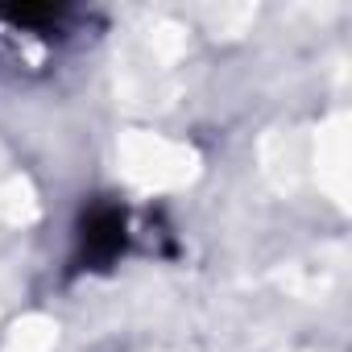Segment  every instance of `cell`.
<instances>
[{
	"instance_id": "1",
	"label": "cell",
	"mask_w": 352,
	"mask_h": 352,
	"mask_svg": "<svg viewBox=\"0 0 352 352\" xmlns=\"http://www.w3.org/2000/svg\"><path fill=\"white\" fill-rule=\"evenodd\" d=\"M129 245V216L120 204H91L75 228V270H108Z\"/></svg>"
}]
</instances>
